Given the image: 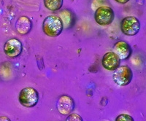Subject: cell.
<instances>
[{"instance_id": "6da1fadb", "label": "cell", "mask_w": 146, "mask_h": 121, "mask_svg": "<svg viewBox=\"0 0 146 121\" xmlns=\"http://www.w3.org/2000/svg\"><path fill=\"white\" fill-rule=\"evenodd\" d=\"M63 23L58 15H48L44 19L42 23V31L48 37H58L63 32Z\"/></svg>"}, {"instance_id": "7a4b0ae2", "label": "cell", "mask_w": 146, "mask_h": 121, "mask_svg": "<svg viewBox=\"0 0 146 121\" xmlns=\"http://www.w3.org/2000/svg\"><path fill=\"white\" fill-rule=\"evenodd\" d=\"M18 100L22 106L28 108L34 107L39 101L38 91L32 87L23 88L19 93Z\"/></svg>"}, {"instance_id": "3957f363", "label": "cell", "mask_w": 146, "mask_h": 121, "mask_svg": "<svg viewBox=\"0 0 146 121\" xmlns=\"http://www.w3.org/2000/svg\"><path fill=\"white\" fill-rule=\"evenodd\" d=\"M115 19V13L110 6H102L95 10L94 20L100 26L110 25Z\"/></svg>"}, {"instance_id": "277c9868", "label": "cell", "mask_w": 146, "mask_h": 121, "mask_svg": "<svg viewBox=\"0 0 146 121\" xmlns=\"http://www.w3.org/2000/svg\"><path fill=\"white\" fill-rule=\"evenodd\" d=\"M133 79V72L129 66H120L114 71L113 80L119 86H126Z\"/></svg>"}, {"instance_id": "5b68a950", "label": "cell", "mask_w": 146, "mask_h": 121, "mask_svg": "<svg viewBox=\"0 0 146 121\" xmlns=\"http://www.w3.org/2000/svg\"><path fill=\"white\" fill-rule=\"evenodd\" d=\"M121 30L126 36H135L140 30V22L135 16L125 17L121 22Z\"/></svg>"}, {"instance_id": "8992f818", "label": "cell", "mask_w": 146, "mask_h": 121, "mask_svg": "<svg viewBox=\"0 0 146 121\" xmlns=\"http://www.w3.org/2000/svg\"><path fill=\"white\" fill-rule=\"evenodd\" d=\"M4 53L10 58H15L21 54L23 45L18 39L13 38L7 40L3 48Z\"/></svg>"}, {"instance_id": "52a82bcc", "label": "cell", "mask_w": 146, "mask_h": 121, "mask_svg": "<svg viewBox=\"0 0 146 121\" xmlns=\"http://www.w3.org/2000/svg\"><path fill=\"white\" fill-rule=\"evenodd\" d=\"M56 109L60 114L69 115L75 109V101L71 96L62 95L57 100Z\"/></svg>"}, {"instance_id": "ba28073f", "label": "cell", "mask_w": 146, "mask_h": 121, "mask_svg": "<svg viewBox=\"0 0 146 121\" xmlns=\"http://www.w3.org/2000/svg\"><path fill=\"white\" fill-rule=\"evenodd\" d=\"M102 64L105 69L113 71L120 66L121 59L114 52H108L103 56Z\"/></svg>"}, {"instance_id": "9c48e42d", "label": "cell", "mask_w": 146, "mask_h": 121, "mask_svg": "<svg viewBox=\"0 0 146 121\" xmlns=\"http://www.w3.org/2000/svg\"><path fill=\"white\" fill-rule=\"evenodd\" d=\"M113 52L121 60H126L129 58L132 54V49L128 42L120 40L115 43L113 46Z\"/></svg>"}, {"instance_id": "30bf717a", "label": "cell", "mask_w": 146, "mask_h": 121, "mask_svg": "<svg viewBox=\"0 0 146 121\" xmlns=\"http://www.w3.org/2000/svg\"><path fill=\"white\" fill-rule=\"evenodd\" d=\"M32 22L27 16H21L15 22V29L21 35H27L32 29Z\"/></svg>"}, {"instance_id": "8fae6325", "label": "cell", "mask_w": 146, "mask_h": 121, "mask_svg": "<svg viewBox=\"0 0 146 121\" xmlns=\"http://www.w3.org/2000/svg\"><path fill=\"white\" fill-rule=\"evenodd\" d=\"M59 18L63 23L64 28L70 29L75 23V16L70 10H63L59 13Z\"/></svg>"}, {"instance_id": "7c38bea8", "label": "cell", "mask_w": 146, "mask_h": 121, "mask_svg": "<svg viewBox=\"0 0 146 121\" xmlns=\"http://www.w3.org/2000/svg\"><path fill=\"white\" fill-rule=\"evenodd\" d=\"M44 5L50 11H58L63 6L64 0H44Z\"/></svg>"}, {"instance_id": "4fadbf2b", "label": "cell", "mask_w": 146, "mask_h": 121, "mask_svg": "<svg viewBox=\"0 0 146 121\" xmlns=\"http://www.w3.org/2000/svg\"><path fill=\"white\" fill-rule=\"evenodd\" d=\"M107 4H108L107 0H92L91 7L95 11L98 7H102V6H108V5H105Z\"/></svg>"}, {"instance_id": "5bb4252c", "label": "cell", "mask_w": 146, "mask_h": 121, "mask_svg": "<svg viewBox=\"0 0 146 121\" xmlns=\"http://www.w3.org/2000/svg\"><path fill=\"white\" fill-rule=\"evenodd\" d=\"M115 121H135V120L129 114H121L115 118Z\"/></svg>"}, {"instance_id": "9a60e30c", "label": "cell", "mask_w": 146, "mask_h": 121, "mask_svg": "<svg viewBox=\"0 0 146 121\" xmlns=\"http://www.w3.org/2000/svg\"><path fill=\"white\" fill-rule=\"evenodd\" d=\"M65 121H83V120L79 114H75V113H71L67 116Z\"/></svg>"}, {"instance_id": "2e32d148", "label": "cell", "mask_w": 146, "mask_h": 121, "mask_svg": "<svg viewBox=\"0 0 146 121\" xmlns=\"http://www.w3.org/2000/svg\"><path fill=\"white\" fill-rule=\"evenodd\" d=\"M115 2H118V4H121V5H124V4L127 3L130 1V0H115Z\"/></svg>"}, {"instance_id": "e0dca14e", "label": "cell", "mask_w": 146, "mask_h": 121, "mask_svg": "<svg viewBox=\"0 0 146 121\" xmlns=\"http://www.w3.org/2000/svg\"><path fill=\"white\" fill-rule=\"evenodd\" d=\"M0 121H11V120L6 116H0Z\"/></svg>"}]
</instances>
